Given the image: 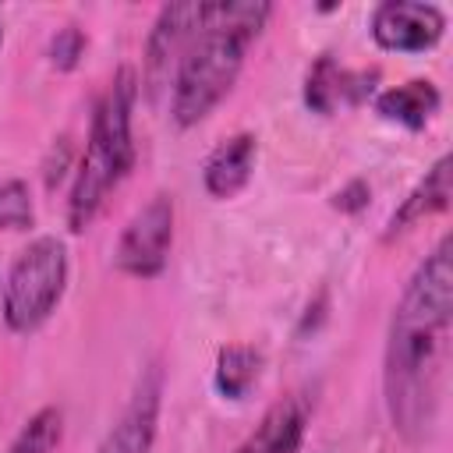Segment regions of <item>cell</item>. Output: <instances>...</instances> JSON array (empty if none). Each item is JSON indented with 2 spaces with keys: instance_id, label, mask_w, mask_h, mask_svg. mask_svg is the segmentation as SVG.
<instances>
[{
  "instance_id": "cell-3",
  "label": "cell",
  "mask_w": 453,
  "mask_h": 453,
  "mask_svg": "<svg viewBox=\"0 0 453 453\" xmlns=\"http://www.w3.org/2000/svg\"><path fill=\"white\" fill-rule=\"evenodd\" d=\"M138 103V74L131 67H117L110 85L103 88L85 152L74 170V184L67 195V226L71 234H85L96 216L103 212L106 198L124 184V177L134 166V138H131V117Z\"/></svg>"
},
{
  "instance_id": "cell-11",
  "label": "cell",
  "mask_w": 453,
  "mask_h": 453,
  "mask_svg": "<svg viewBox=\"0 0 453 453\" xmlns=\"http://www.w3.org/2000/svg\"><path fill=\"white\" fill-rule=\"evenodd\" d=\"M308 428V403L294 396H280L265 407L258 425L237 442L234 453H297Z\"/></svg>"
},
{
  "instance_id": "cell-15",
  "label": "cell",
  "mask_w": 453,
  "mask_h": 453,
  "mask_svg": "<svg viewBox=\"0 0 453 453\" xmlns=\"http://www.w3.org/2000/svg\"><path fill=\"white\" fill-rule=\"evenodd\" d=\"M60 439H64V414L57 407H42L21 425L7 453H57Z\"/></svg>"
},
{
  "instance_id": "cell-17",
  "label": "cell",
  "mask_w": 453,
  "mask_h": 453,
  "mask_svg": "<svg viewBox=\"0 0 453 453\" xmlns=\"http://www.w3.org/2000/svg\"><path fill=\"white\" fill-rule=\"evenodd\" d=\"M50 64L57 67V71H74L78 67V60L85 57V32L78 28V25H64V28H57L53 35H50Z\"/></svg>"
},
{
  "instance_id": "cell-9",
  "label": "cell",
  "mask_w": 453,
  "mask_h": 453,
  "mask_svg": "<svg viewBox=\"0 0 453 453\" xmlns=\"http://www.w3.org/2000/svg\"><path fill=\"white\" fill-rule=\"evenodd\" d=\"M372 92H375V71H350L336 64L329 53H322L304 74V106L322 117L357 106Z\"/></svg>"
},
{
  "instance_id": "cell-2",
  "label": "cell",
  "mask_w": 453,
  "mask_h": 453,
  "mask_svg": "<svg viewBox=\"0 0 453 453\" xmlns=\"http://www.w3.org/2000/svg\"><path fill=\"white\" fill-rule=\"evenodd\" d=\"M273 4L265 0H212L177 60L170 81V117L177 127L202 124L237 85L248 46L262 35Z\"/></svg>"
},
{
  "instance_id": "cell-5",
  "label": "cell",
  "mask_w": 453,
  "mask_h": 453,
  "mask_svg": "<svg viewBox=\"0 0 453 453\" xmlns=\"http://www.w3.org/2000/svg\"><path fill=\"white\" fill-rule=\"evenodd\" d=\"M170 244H173V198L166 191H159L120 230V241L113 248V262L124 276L152 280L166 269Z\"/></svg>"
},
{
  "instance_id": "cell-8",
  "label": "cell",
  "mask_w": 453,
  "mask_h": 453,
  "mask_svg": "<svg viewBox=\"0 0 453 453\" xmlns=\"http://www.w3.org/2000/svg\"><path fill=\"white\" fill-rule=\"evenodd\" d=\"M159 403H163V372L156 365L145 368L138 379L124 414L103 435L96 453H152L156 428H159Z\"/></svg>"
},
{
  "instance_id": "cell-19",
  "label": "cell",
  "mask_w": 453,
  "mask_h": 453,
  "mask_svg": "<svg viewBox=\"0 0 453 453\" xmlns=\"http://www.w3.org/2000/svg\"><path fill=\"white\" fill-rule=\"evenodd\" d=\"M0 46H4V28H0Z\"/></svg>"
},
{
  "instance_id": "cell-4",
  "label": "cell",
  "mask_w": 453,
  "mask_h": 453,
  "mask_svg": "<svg viewBox=\"0 0 453 453\" xmlns=\"http://www.w3.org/2000/svg\"><path fill=\"white\" fill-rule=\"evenodd\" d=\"M67 290V248L60 237L42 234L28 241L0 287V311L11 333H35Z\"/></svg>"
},
{
  "instance_id": "cell-18",
  "label": "cell",
  "mask_w": 453,
  "mask_h": 453,
  "mask_svg": "<svg viewBox=\"0 0 453 453\" xmlns=\"http://www.w3.org/2000/svg\"><path fill=\"white\" fill-rule=\"evenodd\" d=\"M368 195H372V188H368L365 180H350L347 188H340V191L333 195V205H336L340 212H361V209L368 205Z\"/></svg>"
},
{
  "instance_id": "cell-12",
  "label": "cell",
  "mask_w": 453,
  "mask_h": 453,
  "mask_svg": "<svg viewBox=\"0 0 453 453\" xmlns=\"http://www.w3.org/2000/svg\"><path fill=\"white\" fill-rule=\"evenodd\" d=\"M258 159V138L251 131H237L230 138H223L202 166V184L212 198H234L248 188L251 170Z\"/></svg>"
},
{
  "instance_id": "cell-10",
  "label": "cell",
  "mask_w": 453,
  "mask_h": 453,
  "mask_svg": "<svg viewBox=\"0 0 453 453\" xmlns=\"http://www.w3.org/2000/svg\"><path fill=\"white\" fill-rule=\"evenodd\" d=\"M449 198H453V159L449 156H439L425 170V177L407 191V198L393 209L386 230H382V241H393V237L414 230L421 219L446 212L449 209Z\"/></svg>"
},
{
  "instance_id": "cell-1",
  "label": "cell",
  "mask_w": 453,
  "mask_h": 453,
  "mask_svg": "<svg viewBox=\"0 0 453 453\" xmlns=\"http://www.w3.org/2000/svg\"><path fill=\"white\" fill-rule=\"evenodd\" d=\"M453 336V241L449 234L418 262L393 308L386 354H382V396L393 432L418 446L428 442L439 421L446 365Z\"/></svg>"
},
{
  "instance_id": "cell-6",
  "label": "cell",
  "mask_w": 453,
  "mask_h": 453,
  "mask_svg": "<svg viewBox=\"0 0 453 453\" xmlns=\"http://www.w3.org/2000/svg\"><path fill=\"white\" fill-rule=\"evenodd\" d=\"M202 18V0H180V4H163L152 28H149V39H145V92L149 99H159L163 88H170L173 81V71H177V60L195 32Z\"/></svg>"
},
{
  "instance_id": "cell-7",
  "label": "cell",
  "mask_w": 453,
  "mask_h": 453,
  "mask_svg": "<svg viewBox=\"0 0 453 453\" xmlns=\"http://www.w3.org/2000/svg\"><path fill=\"white\" fill-rule=\"evenodd\" d=\"M446 32V14L421 0H386L372 11V39L389 53H425Z\"/></svg>"
},
{
  "instance_id": "cell-16",
  "label": "cell",
  "mask_w": 453,
  "mask_h": 453,
  "mask_svg": "<svg viewBox=\"0 0 453 453\" xmlns=\"http://www.w3.org/2000/svg\"><path fill=\"white\" fill-rule=\"evenodd\" d=\"M35 223L32 191L25 180H0V230H28Z\"/></svg>"
},
{
  "instance_id": "cell-14",
  "label": "cell",
  "mask_w": 453,
  "mask_h": 453,
  "mask_svg": "<svg viewBox=\"0 0 453 453\" xmlns=\"http://www.w3.org/2000/svg\"><path fill=\"white\" fill-rule=\"evenodd\" d=\"M262 375V354L248 343H226L216 354V368H212V386L219 396L226 400H244L251 393V386Z\"/></svg>"
},
{
  "instance_id": "cell-13",
  "label": "cell",
  "mask_w": 453,
  "mask_h": 453,
  "mask_svg": "<svg viewBox=\"0 0 453 453\" xmlns=\"http://www.w3.org/2000/svg\"><path fill=\"white\" fill-rule=\"evenodd\" d=\"M375 113L389 124H400L407 131H421L442 106V96L435 88V81L428 78H411L403 85H393V88H382L375 96Z\"/></svg>"
}]
</instances>
